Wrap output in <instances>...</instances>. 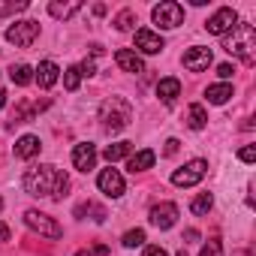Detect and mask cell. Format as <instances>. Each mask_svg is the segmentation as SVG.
I'll use <instances>...</instances> for the list:
<instances>
[{"instance_id": "obj_24", "label": "cell", "mask_w": 256, "mask_h": 256, "mask_svg": "<svg viewBox=\"0 0 256 256\" xmlns=\"http://www.w3.org/2000/svg\"><path fill=\"white\" fill-rule=\"evenodd\" d=\"M214 208V196L211 193H199V196H193V202H190V211L193 214H208Z\"/></svg>"}, {"instance_id": "obj_10", "label": "cell", "mask_w": 256, "mask_h": 256, "mask_svg": "<svg viewBox=\"0 0 256 256\" xmlns=\"http://www.w3.org/2000/svg\"><path fill=\"white\" fill-rule=\"evenodd\" d=\"M148 220H151V226H157V229H172V226L178 223V205H175V202H160V205L151 208Z\"/></svg>"}, {"instance_id": "obj_5", "label": "cell", "mask_w": 256, "mask_h": 256, "mask_svg": "<svg viewBox=\"0 0 256 256\" xmlns=\"http://www.w3.org/2000/svg\"><path fill=\"white\" fill-rule=\"evenodd\" d=\"M205 172H208V163L202 157H196V160H190V163H184L181 169L172 172V184L175 187H196L205 178Z\"/></svg>"}, {"instance_id": "obj_38", "label": "cell", "mask_w": 256, "mask_h": 256, "mask_svg": "<svg viewBox=\"0 0 256 256\" xmlns=\"http://www.w3.org/2000/svg\"><path fill=\"white\" fill-rule=\"evenodd\" d=\"M6 96H10L6 90H0V108H4V106H6Z\"/></svg>"}, {"instance_id": "obj_18", "label": "cell", "mask_w": 256, "mask_h": 256, "mask_svg": "<svg viewBox=\"0 0 256 256\" xmlns=\"http://www.w3.org/2000/svg\"><path fill=\"white\" fill-rule=\"evenodd\" d=\"M157 96H160L166 106H172V102L181 96V82H178V78H160V84H157Z\"/></svg>"}, {"instance_id": "obj_25", "label": "cell", "mask_w": 256, "mask_h": 256, "mask_svg": "<svg viewBox=\"0 0 256 256\" xmlns=\"http://www.w3.org/2000/svg\"><path fill=\"white\" fill-rule=\"evenodd\" d=\"M114 28H118V30H133V28H136V12H133V10L118 12V16H114Z\"/></svg>"}, {"instance_id": "obj_29", "label": "cell", "mask_w": 256, "mask_h": 256, "mask_svg": "<svg viewBox=\"0 0 256 256\" xmlns=\"http://www.w3.org/2000/svg\"><path fill=\"white\" fill-rule=\"evenodd\" d=\"M28 10V0H4L0 4V16H16V12H24Z\"/></svg>"}, {"instance_id": "obj_39", "label": "cell", "mask_w": 256, "mask_h": 256, "mask_svg": "<svg viewBox=\"0 0 256 256\" xmlns=\"http://www.w3.org/2000/svg\"><path fill=\"white\" fill-rule=\"evenodd\" d=\"M0 208H4V199H0Z\"/></svg>"}, {"instance_id": "obj_21", "label": "cell", "mask_w": 256, "mask_h": 256, "mask_svg": "<svg viewBox=\"0 0 256 256\" xmlns=\"http://www.w3.org/2000/svg\"><path fill=\"white\" fill-rule=\"evenodd\" d=\"M205 124H208L205 106H202V102H193V106L187 108V126H190V130H205Z\"/></svg>"}, {"instance_id": "obj_11", "label": "cell", "mask_w": 256, "mask_h": 256, "mask_svg": "<svg viewBox=\"0 0 256 256\" xmlns=\"http://www.w3.org/2000/svg\"><path fill=\"white\" fill-rule=\"evenodd\" d=\"M211 60H214V54H211V48H205V46H193V48L184 52V66H187L190 72H202V70H208Z\"/></svg>"}, {"instance_id": "obj_12", "label": "cell", "mask_w": 256, "mask_h": 256, "mask_svg": "<svg viewBox=\"0 0 256 256\" xmlns=\"http://www.w3.org/2000/svg\"><path fill=\"white\" fill-rule=\"evenodd\" d=\"M72 166H76L78 172H90V169L96 166V148H94L90 142H78V145L72 148Z\"/></svg>"}, {"instance_id": "obj_19", "label": "cell", "mask_w": 256, "mask_h": 256, "mask_svg": "<svg viewBox=\"0 0 256 256\" xmlns=\"http://www.w3.org/2000/svg\"><path fill=\"white\" fill-rule=\"evenodd\" d=\"M205 100H208L211 106H223V102H229V100H232V84H229V82L208 84V90H205Z\"/></svg>"}, {"instance_id": "obj_7", "label": "cell", "mask_w": 256, "mask_h": 256, "mask_svg": "<svg viewBox=\"0 0 256 256\" xmlns=\"http://www.w3.org/2000/svg\"><path fill=\"white\" fill-rule=\"evenodd\" d=\"M36 36H40V22H30V18L16 22L12 28H6V42H12L18 48H28Z\"/></svg>"}, {"instance_id": "obj_14", "label": "cell", "mask_w": 256, "mask_h": 256, "mask_svg": "<svg viewBox=\"0 0 256 256\" xmlns=\"http://www.w3.org/2000/svg\"><path fill=\"white\" fill-rule=\"evenodd\" d=\"M58 78H60V70H58V64H54V60H42V64L34 70V82H36L42 90L54 88V84H58Z\"/></svg>"}, {"instance_id": "obj_4", "label": "cell", "mask_w": 256, "mask_h": 256, "mask_svg": "<svg viewBox=\"0 0 256 256\" xmlns=\"http://www.w3.org/2000/svg\"><path fill=\"white\" fill-rule=\"evenodd\" d=\"M151 18H154V24H160L163 30H175V28L184 24V6L175 4V0H163V4H157V6L151 10Z\"/></svg>"}, {"instance_id": "obj_30", "label": "cell", "mask_w": 256, "mask_h": 256, "mask_svg": "<svg viewBox=\"0 0 256 256\" xmlns=\"http://www.w3.org/2000/svg\"><path fill=\"white\" fill-rule=\"evenodd\" d=\"M199 256H223V244H220L217 238H211V241L202 247V253H199Z\"/></svg>"}, {"instance_id": "obj_15", "label": "cell", "mask_w": 256, "mask_h": 256, "mask_svg": "<svg viewBox=\"0 0 256 256\" xmlns=\"http://www.w3.org/2000/svg\"><path fill=\"white\" fill-rule=\"evenodd\" d=\"M114 64H118L124 72H145V60H142L133 48H120V52H114Z\"/></svg>"}, {"instance_id": "obj_28", "label": "cell", "mask_w": 256, "mask_h": 256, "mask_svg": "<svg viewBox=\"0 0 256 256\" xmlns=\"http://www.w3.org/2000/svg\"><path fill=\"white\" fill-rule=\"evenodd\" d=\"M78 84H82L78 66H66V70H64V88H66V90H78Z\"/></svg>"}, {"instance_id": "obj_16", "label": "cell", "mask_w": 256, "mask_h": 256, "mask_svg": "<svg viewBox=\"0 0 256 256\" xmlns=\"http://www.w3.org/2000/svg\"><path fill=\"white\" fill-rule=\"evenodd\" d=\"M40 148H42V145H40V136H30V133H28V136H22V139L16 142L12 151H16L18 160H34V157L40 154Z\"/></svg>"}, {"instance_id": "obj_22", "label": "cell", "mask_w": 256, "mask_h": 256, "mask_svg": "<svg viewBox=\"0 0 256 256\" xmlns=\"http://www.w3.org/2000/svg\"><path fill=\"white\" fill-rule=\"evenodd\" d=\"M130 154H133V142H114V145H108L102 151V157L108 160V166L118 163V160H124V157H130Z\"/></svg>"}, {"instance_id": "obj_3", "label": "cell", "mask_w": 256, "mask_h": 256, "mask_svg": "<svg viewBox=\"0 0 256 256\" xmlns=\"http://www.w3.org/2000/svg\"><path fill=\"white\" fill-rule=\"evenodd\" d=\"M100 120H102V130L106 133H118V130H124V126H130L133 106L126 102L124 96H108L100 106Z\"/></svg>"}, {"instance_id": "obj_34", "label": "cell", "mask_w": 256, "mask_h": 256, "mask_svg": "<svg viewBox=\"0 0 256 256\" xmlns=\"http://www.w3.org/2000/svg\"><path fill=\"white\" fill-rule=\"evenodd\" d=\"M178 145H181L178 139H169V142H166V151H163V154H166V157H175V154H178Z\"/></svg>"}, {"instance_id": "obj_32", "label": "cell", "mask_w": 256, "mask_h": 256, "mask_svg": "<svg viewBox=\"0 0 256 256\" xmlns=\"http://www.w3.org/2000/svg\"><path fill=\"white\" fill-rule=\"evenodd\" d=\"M238 160H241V163H256V148H253V145H244V148L238 151Z\"/></svg>"}, {"instance_id": "obj_36", "label": "cell", "mask_w": 256, "mask_h": 256, "mask_svg": "<svg viewBox=\"0 0 256 256\" xmlns=\"http://www.w3.org/2000/svg\"><path fill=\"white\" fill-rule=\"evenodd\" d=\"M0 241H10V226L0 220Z\"/></svg>"}, {"instance_id": "obj_26", "label": "cell", "mask_w": 256, "mask_h": 256, "mask_svg": "<svg viewBox=\"0 0 256 256\" xmlns=\"http://www.w3.org/2000/svg\"><path fill=\"white\" fill-rule=\"evenodd\" d=\"M84 214H94V220H96V223H102V220H106V211H102L100 205H94V202H82V205L76 208V217H84Z\"/></svg>"}, {"instance_id": "obj_27", "label": "cell", "mask_w": 256, "mask_h": 256, "mask_svg": "<svg viewBox=\"0 0 256 256\" xmlns=\"http://www.w3.org/2000/svg\"><path fill=\"white\" fill-rule=\"evenodd\" d=\"M120 244L124 247H142L145 244V229H130V232H124V238H120Z\"/></svg>"}, {"instance_id": "obj_33", "label": "cell", "mask_w": 256, "mask_h": 256, "mask_svg": "<svg viewBox=\"0 0 256 256\" xmlns=\"http://www.w3.org/2000/svg\"><path fill=\"white\" fill-rule=\"evenodd\" d=\"M232 72H235V66H232V64H220V66H217V76H220L223 82H226V78H229Z\"/></svg>"}, {"instance_id": "obj_13", "label": "cell", "mask_w": 256, "mask_h": 256, "mask_svg": "<svg viewBox=\"0 0 256 256\" xmlns=\"http://www.w3.org/2000/svg\"><path fill=\"white\" fill-rule=\"evenodd\" d=\"M166 46H163V36L154 34V30H136V52L142 54H160Z\"/></svg>"}, {"instance_id": "obj_6", "label": "cell", "mask_w": 256, "mask_h": 256, "mask_svg": "<svg viewBox=\"0 0 256 256\" xmlns=\"http://www.w3.org/2000/svg\"><path fill=\"white\" fill-rule=\"evenodd\" d=\"M24 223H28V229H34L36 235H46V238H60V235H64L60 223H58L54 217H48V214L36 211V208L24 211Z\"/></svg>"}, {"instance_id": "obj_20", "label": "cell", "mask_w": 256, "mask_h": 256, "mask_svg": "<svg viewBox=\"0 0 256 256\" xmlns=\"http://www.w3.org/2000/svg\"><path fill=\"white\" fill-rule=\"evenodd\" d=\"M82 10V4H78V0H70V4H60V0H52V4H48V16L52 18H72L76 12Z\"/></svg>"}, {"instance_id": "obj_17", "label": "cell", "mask_w": 256, "mask_h": 256, "mask_svg": "<svg viewBox=\"0 0 256 256\" xmlns=\"http://www.w3.org/2000/svg\"><path fill=\"white\" fill-rule=\"evenodd\" d=\"M154 160H157V154H154L151 148H142V151L130 154V160H126V169H130V172L136 175V172H145V169H151V166H154Z\"/></svg>"}, {"instance_id": "obj_37", "label": "cell", "mask_w": 256, "mask_h": 256, "mask_svg": "<svg viewBox=\"0 0 256 256\" xmlns=\"http://www.w3.org/2000/svg\"><path fill=\"white\" fill-rule=\"evenodd\" d=\"M106 253H108V247H106V244H96V247L90 250V256H106Z\"/></svg>"}, {"instance_id": "obj_35", "label": "cell", "mask_w": 256, "mask_h": 256, "mask_svg": "<svg viewBox=\"0 0 256 256\" xmlns=\"http://www.w3.org/2000/svg\"><path fill=\"white\" fill-rule=\"evenodd\" d=\"M145 256H169L163 247H157V244H151V247H145Z\"/></svg>"}, {"instance_id": "obj_9", "label": "cell", "mask_w": 256, "mask_h": 256, "mask_svg": "<svg viewBox=\"0 0 256 256\" xmlns=\"http://www.w3.org/2000/svg\"><path fill=\"white\" fill-rule=\"evenodd\" d=\"M96 187L108 196V199H120L124 196V190H126V184H124V175L118 172V169H102L100 175H96Z\"/></svg>"}, {"instance_id": "obj_1", "label": "cell", "mask_w": 256, "mask_h": 256, "mask_svg": "<svg viewBox=\"0 0 256 256\" xmlns=\"http://www.w3.org/2000/svg\"><path fill=\"white\" fill-rule=\"evenodd\" d=\"M22 187L24 193L30 196H46V199H64L66 190H70V175L52 163H40L34 169L24 172L22 178Z\"/></svg>"}, {"instance_id": "obj_8", "label": "cell", "mask_w": 256, "mask_h": 256, "mask_svg": "<svg viewBox=\"0 0 256 256\" xmlns=\"http://www.w3.org/2000/svg\"><path fill=\"white\" fill-rule=\"evenodd\" d=\"M235 24H238V12H235L232 6H223V10H217V12L208 18L205 30H208V34H214V36H226Z\"/></svg>"}, {"instance_id": "obj_31", "label": "cell", "mask_w": 256, "mask_h": 256, "mask_svg": "<svg viewBox=\"0 0 256 256\" xmlns=\"http://www.w3.org/2000/svg\"><path fill=\"white\" fill-rule=\"evenodd\" d=\"M78 72H82V78H84V76L90 78V76L96 72V64H94V58H84V60L78 64Z\"/></svg>"}, {"instance_id": "obj_2", "label": "cell", "mask_w": 256, "mask_h": 256, "mask_svg": "<svg viewBox=\"0 0 256 256\" xmlns=\"http://www.w3.org/2000/svg\"><path fill=\"white\" fill-rule=\"evenodd\" d=\"M223 48H226V54H232V58H238L244 64H253V58H256V30L250 24H241L238 22L223 36Z\"/></svg>"}, {"instance_id": "obj_23", "label": "cell", "mask_w": 256, "mask_h": 256, "mask_svg": "<svg viewBox=\"0 0 256 256\" xmlns=\"http://www.w3.org/2000/svg\"><path fill=\"white\" fill-rule=\"evenodd\" d=\"M10 78H12L16 84H22V88H24V84H30V82H34V66L18 64V66H12V70H10Z\"/></svg>"}]
</instances>
